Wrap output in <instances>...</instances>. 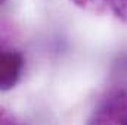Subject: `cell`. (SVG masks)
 <instances>
[{
  "label": "cell",
  "instance_id": "cell-1",
  "mask_svg": "<svg viewBox=\"0 0 127 125\" xmlns=\"http://www.w3.org/2000/svg\"><path fill=\"white\" fill-rule=\"evenodd\" d=\"M86 125H127L126 88H115L103 94L89 115Z\"/></svg>",
  "mask_w": 127,
  "mask_h": 125
},
{
  "label": "cell",
  "instance_id": "cell-2",
  "mask_svg": "<svg viewBox=\"0 0 127 125\" xmlns=\"http://www.w3.org/2000/svg\"><path fill=\"white\" fill-rule=\"evenodd\" d=\"M24 69V56L21 52L13 49H3L0 53V90L9 91L12 90Z\"/></svg>",
  "mask_w": 127,
  "mask_h": 125
},
{
  "label": "cell",
  "instance_id": "cell-3",
  "mask_svg": "<svg viewBox=\"0 0 127 125\" xmlns=\"http://www.w3.org/2000/svg\"><path fill=\"white\" fill-rule=\"evenodd\" d=\"M72 4L78 6L83 10L92 12V13H103L108 9V0H69Z\"/></svg>",
  "mask_w": 127,
  "mask_h": 125
},
{
  "label": "cell",
  "instance_id": "cell-4",
  "mask_svg": "<svg viewBox=\"0 0 127 125\" xmlns=\"http://www.w3.org/2000/svg\"><path fill=\"white\" fill-rule=\"evenodd\" d=\"M108 9L118 21L127 24V0H108Z\"/></svg>",
  "mask_w": 127,
  "mask_h": 125
},
{
  "label": "cell",
  "instance_id": "cell-5",
  "mask_svg": "<svg viewBox=\"0 0 127 125\" xmlns=\"http://www.w3.org/2000/svg\"><path fill=\"white\" fill-rule=\"evenodd\" d=\"M0 125H21V124L15 119V116L10 112H7L6 109H1L0 110Z\"/></svg>",
  "mask_w": 127,
  "mask_h": 125
},
{
  "label": "cell",
  "instance_id": "cell-6",
  "mask_svg": "<svg viewBox=\"0 0 127 125\" xmlns=\"http://www.w3.org/2000/svg\"><path fill=\"white\" fill-rule=\"evenodd\" d=\"M6 1H7V0H0V3H1V4H4Z\"/></svg>",
  "mask_w": 127,
  "mask_h": 125
}]
</instances>
